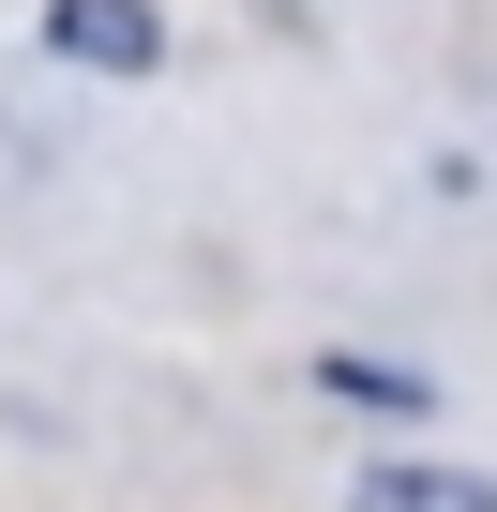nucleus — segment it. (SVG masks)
Segmentation results:
<instances>
[{
    "mask_svg": "<svg viewBox=\"0 0 497 512\" xmlns=\"http://www.w3.org/2000/svg\"><path fill=\"white\" fill-rule=\"evenodd\" d=\"M46 46L91 61V76H151L166 61V16H151V0H46Z\"/></svg>",
    "mask_w": 497,
    "mask_h": 512,
    "instance_id": "nucleus-1",
    "label": "nucleus"
},
{
    "mask_svg": "<svg viewBox=\"0 0 497 512\" xmlns=\"http://www.w3.org/2000/svg\"><path fill=\"white\" fill-rule=\"evenodd\" d=\"M347 512H497V482H467V467H377Z\"/></svg>",
    "mask_w": 497,
    "mask_h": 512,
    "instance_id": "nucleus-2",
    "label": "nucleus"
}]
</instances>
